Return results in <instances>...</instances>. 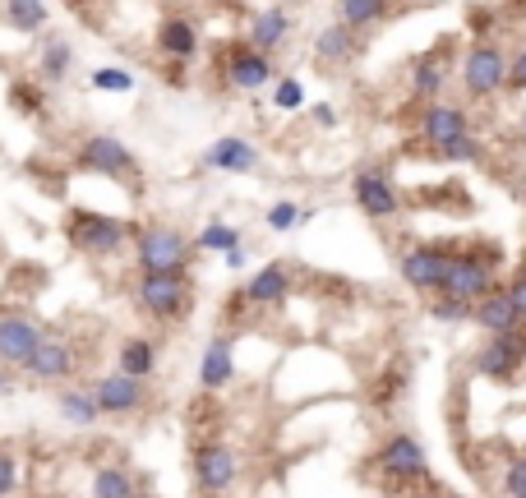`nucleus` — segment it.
I'll return each mask as SVG.
<instances>
[{"mask_svg":"<svg viewBox=\"0 0 526 498\" xmlns=\"http://www.w3.org/2000/svg\"><path fill=\"white\" fill-rule=\"evenodd\" d=\"M499 273H503V245L490 236H476L467 245H457V263L448 273V282H443V291L476 305L480 296H490L494 286H503Z\"/></svg>","mask_w":526,"mask_h":498,"instance_id":"obj_1","label":"nucleus"},{"mask_svg":"<svg viewBox=\"0 0 526 498\" xmlns=\"http://www.w3.org/2000/svg\"><path fill=\"white\" fill-rule=\"evenodd\" d=\"M134 309L153 323H176L194 309V282L190 268L185 273H139L130 286Z\"/></svg>","mask_w":526,"mask_h":498,"instance_id":"obj_2","label":"nucleus"},{"mask_svg":"<svg viewBox=\"0 0 526 498\" xmlns=\"http://www.w3.org/2000/svg\"><path fill=\"white\" fill-rule=\"evenodd\" d=\"M65 240H70V249H79L84 259H116L120 249L134 240V226L125 222V217L74 208V213L65 217Z\"/></svg>","mask_w":526,"mask_h":498,"instance_id":"obj_3","label":"nucleus"},{"mask_svg":"<svg viewBox=\"0 0 526 498\" xmlns=\"http://www.w3.org/2000/svg\"><path fill=\"white\" fill-rule=\"evenodd\" d=\"M194 259V240L171 222H148L134 231V268L139 273H185Z\"/></svg>","mask_w":526,"mask_h":498,"instance_id":"obj_4","label":"nucleus"},{"mask_svg":"<svg viewBox=\"0 0 526 498\" xmlns=\"http://www.w3.org/2000/svg\"><path fill=\"white\" fill-rule=\"evenodd\" d=\"M74 162L84 166L88 176L120 180V185H134V176H139V157L130 153V143L120 139V134H88V139L79 143Z\"/></svg>","mask_w":526,"mask_h":498,"instance_id":"obj_5","label":"nucleus"},{"mask_svg":"<svg viewBox=\"0 0 526 498\" xmlns=\"http://www.w3.org/2000/svg\"><path fill=\"white\" fill-rule=\"evenodd\" d=\"M480 379H494V383H513L526 374V328L517 332H485V342L476 346L471 356Z\"/></svg>","mask_w":526,"mask_h":498,"instance_id":"obj_6","label":"nucleus"},{"mask_svg":"<svg viewBox=\"0 0 526 498\" xmlns=\"http://www.w3.org/2000/svg\"><path fill=\"white\" fill-rule=\"evenodd\" d=\"M453 263H457V245H411L397 259V273L420 296H439L448 273H453Z\"/></svg>","mask_w":526,"mask_h":498,"instance_id":"obj_7","label":"nucleus"},{"mask_svg":"<svg viewBox=\"0 0 526 498\" xmlns=\"http://www.w3.org/2000/svg\"><path fill=\"white\" fill-rule=\"evenodd\" d=\"M462 88L467 97H499L508 88V56H503L499 42H476V47L462 56Z\"/></svg>","mask_w":526,"mask_h":498,"instance_id":"obj_8","label":"nucleus"},{"mask_svg":"<svg viewBox=\"0 0 526 498\" xmlns=\"http://www.w3.org/2000/svg\"><path fill=\"white\" fill-rule=\"evenodd\" d=\"M148 383L153 379H134L125 369H111V374H102V379L93 383V397L107 420H125V415L148 411V402H153V388H148Z\"/></svg>","mask_w":526,"mask_h":498,"instance_id":"obj_9","label":"nucleus"},{"mask_svg":"<svg viewBox=\"0 0 526 498\" xmlns=\"http://www.w3.org/2000/svg\"><path fill=\"white\" fill-rule=\"evenodd\" d=\"M374 466H379V475H388V480H397V485H420L425 475H430V457H425V448H420L416 434H388V439L379 443V452H374Z\"/></svg>","mask_w":526,"mask_h":498,"instance_id":"obj_10","label":"nucleus"},{"mask_svg":"<svg viewBox=\"0 0 526 498\" xmlns=\"http://www.w3.org/2000/svg\"><path fill=\"white\" fill-rule=\"evenodd\" d=\"M194 489L199 494H227L231 485L240 480V457L231 443L222 439H204V443H194Z\"/></svg>","mask_w":526,"mask_h":498,"instance_id":"obj_11","label":"nucleus"},{"mask_svg":"<svg viewBox=\"0 0 526 498\" xmlns=\"http://www.w3.org/2000/svg\"><path fill=\"white\" fill-rule=\"evenodd\" d=\"M351 199H356V208L370 222H393L402 213V194H397L393 176L383 166H360L356 176H351Z\"/></svg>","mask_w":526,"mask_h":498,"instance_id":"obj_12","label":"nucleus"},{"mask_svg":"<svg viewBox=\"0 0 526 498\" xmlns=\"http://www.w3.org/2000/svg\"><path fill=\"white\" fill-rule=\"evenodd\" d=\"M222 79H227L231 88H240V93H259V88L277 83V60L268 56V51L250 47V42H236V47H227V56H222Z\"/></svg>","mask_w":526,"mask_h":498,"instance_id":"obj_13","label":"nucleus"},{"mask_svg":"<svg viewBox=\"0 0 526 498\" xmlns=\"http://www.w3.org/2000/svg\"><path fill=\"white\" fill-rule=\"evenodd\" d=\"M74 369H79V346H74L70 337H60V332H47V337L33 346L24 374L33 383H65Z\"/></svg>","mask_w":526,"mask_h":498,"instance_id":"obj_14","label":"nucleus"},{"mask_svg":"<svg viewBox=\"0 0 526 498\" xmlns=\"http://www.w3.org/2000/svg\"><path fill=\"white\" fill-rule=\"evenodd\" d=\"M467 130H471V116H467V107H457V102H439V97H434V102H425V111H420V143H430L434 153Z\"/></svg>","mask_w":526,"mask_h":498,"instance_id":"obj_15","label":"nucleus"},{"mask_svg":"<svg viewBox=\"0 0 526 498\" xmlns=\"http://www.w3.org/2000/svg\"><path fill=\"white\" fill-rule=\"evenodd\" d=\"M42 337H47V328L37 319H28V314H0V360L5 365L24 369Z\"/></svg>","mask_w":526,"mask_h":498,"instance_id":"obj_16","label":"nucleus"},{"mask_svg":"<svg viewBox=\"0 0 526 498\" xmlns=\"http://www.w3.org/2000/svg\"><path fill=\"white\" fill-rule=\"evenodd\" d=\"M287 296H291V268L287 263H263L259 273L240 286L245 309H277Z\"/></svg>","mask_w":526,"mask_h":498,"instance_id":"obj_17","label":"nucleus"},{"mask_svg":"<svg viewBox=\"0 0 526 498\" xmlns=\"http://www.w3.org/2000/svg\"><path fill=\"white\" fill-rule=\"evenodd\" d=\"M236 383V346L227 332L208 337L204 356H199V388L204 392H227Z\"/></svg>","mask_w":526,"mask_h":498,"instance_id":"obj_18","label":"nucleus"},{"mask_svg":"<svg viewBox=\"0 0 526 498\" xmlns=\"http://www.w3.org/2000/svg\"><path fill=\"white\" fill-rule=\"evenodd\" d=\"M291 28H296V19L287 14V5H277V0H273V5H263V10H254L245 42H250V47H259V51H268V56H277V51L287 47Z\"/></svg>","mask_w":526,"mask_h":498,"instance_id":"obj_19","label":"nucleus"},{"mask_svg":"<svg viewBox=\"0 0 526 498\" xmlns=\"http://www.w3.org/2000/svg\"><path fill=\"white\" fill-rule=\"evenodd\" d=\"M471 323H476L480 332H517V328H526L522 309L513 305V296H508V286H494L490 296H480L476 305H471Z\"/></svg>","mask_w":526,"mask_h":498,"instance_id":"obj_20","label":"nucleus"},{"mask_svg":"<svg viewBox=\"0 0 526 498\" xmlns=\"http://www.w3.org/2000/svg\"><path fill=\"white\" fill-rule=\"evenodd\" d=\"M204 166L208 171H227V176H250L259 166V148L250 139H240V134H222V139L208 143Z\"/></svg>","mask_w":526,"mask_h":498,"instance_id":"obj_21","label":"nucleus"},{"mask_svg":"<svg viewBox=\"0 0 526 498\" xmlns=\"http://www.w3.org/2000/svg\"><path fill=\"white\" fill-rule=\"evenodd\" d=\"M360 37L365 33H356L351 24H328L319 37H314V60L319 65H333V70H342V65H351V60L360 56Z\"/></svg>","mask_w":526,"mask_h":498,"instance_id":"obj_22","label":"nucleus"},{"mask_svg":"<svg viewBox=\"0 0 526 498\" xmlns=\"http://www.w3.org/2000/svg\"><path fill=\"white\" fill-rule=\"evenodd\" d=\"M199 24L194 19H185V14H171V19H162L157 24V51L167 60H194L199 56Z\"/></svg>","mask_w":526,"mask_h":498,"instance_id":"obj_23","label":"nucleus"},{"mask_svg":"<svg viewBox=\"0 0 526 498\" xmlns=\"http://www.w3.org/2000/svg\"><path fill=\"white\" fill-rule=\"evenodd\" d=\"M411 97H420V102H434V97L443 93V83H448V56H443V47H430L420 51L416 60H411Z\"/></svg>","mask_w":526,"mask_h":498,"instance_id":"obj_24","label":"nucleus"},{"mask_svg":"<svg viewBox=\"0 0 526 498\" xmlns=\"http://www.w3.org/2000/svg\"><path fill=\"white\" fill-rule=\"evenodd\" d=\"M116 369L134 374V379H153L157 374V342L153 337H144V332L125 337V342L116 346Z\"/></svg>","mask_w":526,"mask_h":498,"instance_id":"obj_25","label":"nucleus"},{"mask_svg":"<svg viewBox=\"0 0 526 498\" xmlns=\"http://www.w3.org/2000/svg\"><path fill=\"white\" fill-rule=\"evenodd\" d=\"M74 70V47L65 42V37L47 33L42 37V56H37V79L42 83H65Z\"/></svg>","mask_w":526,"mask_h":498,"instance_id":"obj_26","label":"nucleus"},{"mask_svg":"<svg viewBox=\"0 0 526 498\" xmlns=\"http://www.w3.org/2000/svg\"><path fill=\"white\" fill-rule=\"evenodd\" d=\"M0 19H5L14 33L33 37L51 24V10H47V0H0Z\"/></svg>","mask_w":526,"mask_h":498,"instance_id":"obj_27","label":"nucleus"},{"mask_svg":"<svg viewBox=\"0 0 526 498\" xmlns=\"http://www.w3.org/2000/svg\"><path fill=\"white\" fill-rule=\"evenodd\" d=\"M56 411H60V420H70L74 429H93L97 420H102V406H97L93 388H65L56 397Z\"/></svg>","mask_w":526,"mask_h":498,"instance_id":"obj_28","label":"nucleus"},{"mask_svg":"<svg viewBox=\"0 0 526 498\" xmlns=\"http://www.w3.org/2000/svg\"><path fill=\"white\" fill-rule=\"evenodd\" d=\"M393 14V0H337V19L351 24L356 33H370Z\"/></svg>","mask_w":526,"mask_h":498,"instance_id":"obj_29","label":"nucleus"},{"mask_svg":"<svg viewBox=\"0 0 526 498\" xmlns=\"http://www.w3.org/2000/svg\"><path fill=\"white\" fill-rule=\"evenodd\" d=\"M93 494L97 498H134L139 494V480H134V471H125V466H102V471L93 475Z\"/></svg>","mask_w":526,"mask_h":498,"instance_id":"obj_30","label":"nucleus"},{"mask_svg":"<svg viewBox=\"0 0 526 498\" xmlns=\"http://www.w3.org/2000/svg\"><path fill=\"white\" fill-rule=\"evenodd\" d=\"M314 217V208H300V203L282 199L273 203L268 213H263V222H268V231H277V236H287V231H296V226H305Z\"/></svg>","mask_w":526,"mask_h":498,"instance_id":"obj_31","label":"nucleus"},{"mask_svg":"<svg viewBox=\"0 0 526 498\" xmlns=\"http://www.w3.org/2000/svg\"><path fill=\"white\" fill-rule=\"evenodd\" d=\"M236 245H240V226H231V222H208L194 236V249H204V254H227Z\"/></svg>","mask_w":526,"mask_h":498,"instance_id":"obj_32","label":"nucleus"},{"mask_svg":"<svg viewBox=\"0 0 526 498\" xmlns=\"http://www.w3.org/2000/svg\"><path fill=\"white\" fill-rule=\"evenodd\" d=\"M439 157L443 162H453V166H476V162H485V143L467 130V134H457L453 143H443Z\"/></svg>","mask_w":526,"mask_h":498,"instance_id":"obj_33","label":"nucleus"},{"mask_svg":"<svg viewBox=\"0 0 526 498\" xmlns=\"http://www.w3.org/2000/svg\"><path fill=\"white\" fill-rule=\"evenodd\" d=\"M430 319H434V323H448V328H457V323L471 319V300H457V296H448V291H439V296L430 300Z\"/></svg>","mask_w":526,"mask_h":498,"instance_id":"obj_34","label":"nucleus"},{"mask_svg":"<svg viewBox=\"0 0 526 498\" xmlns=\"http://www.w3.org/2000/svg\"><path fill=\"white\" fill-rule=\"evenodd\" d=\"M273 107L277 111H300V107H305V83H300V79H277Z\"/></svg>","mask_w":526,"mask_h":498,"instance_id":"obj_35","label":"nucleus"},{"mask_svg":"<svg viewBox=\"0 0 526 498\" xmlns=\"http://www.w3.org/2000/svg\"><path fill=\"white\" fill-rule=\"evenodd\" d=\"M93 88H102V93H130V88H134V74H130V70H116V65H107V70H93Z\"/></svg>","mask_w":526,"mask_h":498,"instance_id":"obj_36","label":"nucleus"},{"mask_svg":"<svg viewBox=\"0 0 526 498\" xmlns=\"http://www.w3.org/2000/svg\"><path fill=\"white\" fill-rule=\"evenodd\" d=\"M499 489H503V494H513V498H526V452H522V457H513L508 466H503Z\"/></svg>","mask_w":526,"mask_h":498,"instance_id":"obj_37","label":"nucleus"},{"mask_svg":"<svg viewBox=\"0 0 526 498\" xmlns=\"http://www.w3.org/2000/svg\"><path fill=\"white\" fill-rule=\"evenodd\" d=\"M19 489V462L10 448H0V498H10Z\"/></svg>","mask_w":526,"mask_h":498,"instance_id":"obj_38","label":"nucleus"},{"mask_svg":"<svg viewBox=\"0 0 526 498\" xmlns=\"http://www.w3.org/2000/svg\"><path fill=\"white\" fill-rule=\"evenodd\" d=\"M503 286H508V296H513V305L522 309V319H526V263H522V268H517V273L508 277Z\"/></svg>","mask_w":526,"mask_h":498,"instance_id":"obj_39","label":"nucleus"},{"mask_svg":"<svg viewBox=\"0 0 526 498\" xmlns=\"http://www.w3.org/2000/svg\"><path fill=\"white\" fill-rule=\"evenodd\" d=\"M508 88H513V93H526V51H517V56L508 60Z\"/></svg>","mask_w":526,"mask_h":498,"instance_id":"obj_40","label":"nucleus"},{"mask_svg":"<svg viewBox=\"0 0 526 498\" xmlns=\"http://www.w3.org/2000/svg\"><path fill=\"white\" fill-rule=\"evenodd\" d=\"M310 116H314V125H319V130H333V125H337L333 102H314V107H310Z\"/></svg>","mask_w":526,"mask_h":498,"instance_id":"obj_41","label":"nucleus"},{"mask_svg":"<svg viewBox=\"0 0 526 498\" xmlns=\"http://www.w3.org/2000/svg\"><path fill=\"white\" fill-rule=\"evenodd\" d=\"M222 259H227V268H231V273H240V268L250 263V254H245V245H236V249H227Z\"/></svg>","mask_w":526,"mask_h":498,"instance_id":"obj_42","label":"nucleus"},{"mask_svg":"<svg viewBox=\"0 0 526 498\" xmlns=\"http://www.w3.org/2000/svg\"><path fill=\"white\" fill-rule=\"evenodd\" d=\"M5 392H10V379H0V397H5Z\"/></svg>","mask_w":526,"mask_h":498,"instance_id":"obj_43","label":"nucleus"},{"mask_svg":"<svg viewBox=\"0 0 526 498\" xmlns=\"http://www.w3.org/2000/svg\"><path fill=\"white\" fill-rule=\"evenodd\" d=\"M522 139H526V107H522Z\"/></svg>","mask_w":526,"mask_h":498,"instance_id":"obj_44","label":"nucleus"},{"mask_svg":"<svg viewBox=\"0 0 526 498\" xmlns=\"http://www.w3.org/2000/svg\"><path fill=\"white\" fill-rule=\"evenodd\" d=\"M277 5H300V0H277Z\"/></svg>","mask_w":526,"mask_h":498,"instance_id":"obj_45","label":"nucleus"}]
</instances>
